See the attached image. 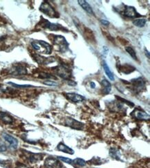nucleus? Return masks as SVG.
Returning a JSON list of instances; mask_svg holds the SVG:
<instances>
[{
    "label": "nucleus",
    "mask_w": 150,
    "mask_h": 168,
    "mask_svg": "<svg viewBox=\"0 0 150 168\" xmlns=\"http://www.w3.org/2000/svg\"><path fill=\"white\" fill-rule=\"evenodd\" d=\"M33 48L35 50L40 52V53H44V54H51L52 51V47L47 42L44 41H35L31 43Z\"/></svg>",
    "instance_id": "1"
},
{
    "label": "nucleus",
    "mask_w": 150,
    "mask_h": 168,
    "mask_svg": "<svg viewBox=\"0 0 150 168\" xmlns=\"http://www.w3.org/2000/svg\"><path fill=\"white\" fill-rule=\"evenodd\" d=\"M53 43L55 46L58 47V50L60 52H65L68 48V43L67 42L64 37L61 35H52Z\"/></svg>",
    "instance_id": "2"
},
{
    "label": "nucleus",
    "mask_w": 150,
    "mask_h": 168,
    "mask_svg": "<svg viewBox=\"0 0 150 168\" xmlns=\"http://www.w3.org/2000/svg\"><path fill=\"white\" fill-rule=\"evenodd\" d=\"M40 11L45 15H47V16L51 17V18H55V17H59L58 12L55 11V9L48 2H42L40 7Z\"/></svg>",
    "instance_id": "3"
},
{
    "label": "nucleus",
    "mask_w": 150,
    "mask_h": 168,
    "mask_svg": "<svg viewBox=\"0 0 150 168\" xmlns=\"http://www.w3.org/2000/svg\"><path fill=\"white\" fill-rule=\"evenodd\" d=\"M41 22H40V26L43 29H49L51 30H54V31H57V30H64L65 28L62 27L60 24H53V23H51L47 20L43 19L42 17Z\"/></svg>",
    "instance_id": "4"
},
{
    "label": "nucleus",
    "mask_w": 150,
    "mask_h": 168,
    "mask_svg": "<svg viewBox=\"0 0 150 168\" xmlns=\"http://www.w3.org/2000/svg\"><path fill=\"white\" fill-rule=\"evenodd\" d=\"M65 124L67 126L70 127L71 128L77 129V130H80L84 128V124L82 123L75 120L74 119L71 118V117H68V118L66 119Z\"/></svg>",
    "instance_id": "5"
},
{
    "label": "nucleus",
    "mask_w": 150,
    "mask_h": 168,
    "mask_svg": "<svg viewBox=\"0 0 150 168\" xmlns=\"http://www.w3.org/2000/svg\"><path fill=\"white\" fill-rule=\"evenodd\" d=\"M44 165L47 168H64L60 160L53 157H49L46 159Z\"/></svg>",
    "instance_id": "6"
},
{
    "label": "nucleus",
    "mask_w": 150,
    "mask_h": 168,
    "mask_svg": "<svg viewBox=\"0 0 150 168\" xmlns=\"http://www.w3.org/2000/svg\"><path fill=\"white\" fill-rule=\"evenodd\" d=\"M123 15L126 17H130V18H134V17H141V15H139L137 12L135 8L133 6H125L123 9Z\"/></svg>",
    "instance_id": "7"
},
{
    "label": "nucleus",
    "mask_w": 150,
    "mask_h": 168,
    "mask_svg": "<svg viewBox=\"0 0 150 168\" xmlns=\"http://www.w3.org/2000/svg\"><path fill=\"white\" fill-rule=\"evenodd\" d=\"M55 72L58 76L65 79H68L71 77V72L69 69L65 66H58L57 69H55Z\"/></svg>",
    "instance_id": "8"
},
{
    "label": "nucleus",
    "mask_w": 150,
    "mask_h": 168,
    "mask_svg": "<svg viewBox=\"0 0 150 168\" xmlns=\"http://www.w3.org/2000/svg\"><path fill=\"white\" fill-rule=\"evenodd\" d=\"M2 136H3V138L4 139L5 141L10 144V146H11V148L14 150L17 148V146H18V141H17V139H15V137L12 136L10 135V134L6 133H3Z\"/></svg>",
    "instance_id": "9"
},
{
    "label": "nucleus",
    "mask_w": 150,
    "mask_h": 168,
    "mask_svg": "<svg viewBox=\"0 0 150 168\" xmlns=\"http://www.w3.org/2000/svg\"><path fill=\"white\" fill-rule=\"evenodd\" d=\"M65 96L68 100L72 101L73 103L82 102L84 100H85V96L76 93H66Z\"/></svg>",
    "instance_id": "10"
},
{
    "label": "nucleus",
    "mask_w": 150,
    "mask_h": 168,
    "mask_svg": "<svg viewBox=\"0 0 150 168\" xmlns=\"http://www.w3.org/2000/svg\"><path fill=\"white\" fill-rule=\"evenodd\" d=\"M132 86L135 91H141L143 88L145 87V81L143 80L142 78H138L136 79L131 81Z\"/></svg>",
    "instance_id": "11"
},
{
    "label": "nucleus",
    "mask_w": 150,
    "mask_h": 168,
    "mask_svg": "<svg viewBox=\"0 0 150 168\" xmlns=\"http://www.w3.org/2000/svg\"><path fill=\"white\" fill-rule=\"evenodd\" d=\"M134 115H135V118L141 121H148L150 118L149 114H147L143 110H139V109H136L135 110Z\"/></svg>",
    "instance_id": "12"
},
{
    "label": "nucleus",
    "mask_w": 150,
    "mask_h": 168,
    "mask_svg": "<svg viewBox=\"0 0 150 168\" xmlns=\"http://www.w3.org/2000/svg\"><path fill=\"white\" fill-rule=\"evenodd\" d=\"M78 2L79 3V4H80V6L82 7L86 12H88L89 15H94V12L92 8H91V6L87 2L84 1V0H78Z\"/></svg>",
    "instance_id": "13"
},
{
    "label": "nucleus",
    "mask_w": 150,
    "mask_h": 168,
    "mask_svg": "<svg viewBox=\"0 0 150 168\" xmlns=\"http://www.w3.org/2000/svg\"><path fill=\"white\" fill-rule=\"evenodd\" d=\"M57 149L60 152H65V153H67V154H74V151H73V150L72 148H70L69 147L66 146L65 144H64L62 142L60 143L58 145Z\"/></svg>",
    "instance_id": "14"
},
{
    "label": "nucleus",
    "mask_w": 150,
    "mask_h": 168,
    "mask_svg": "<svg viewBox=\"0 0 150 168\" xmlns=\"http://www.w3.org/2000/svg\"><path fill=\"white\" fill-rule=\"evenodd\" d=\"M0 119L6 124H11L13 122V118L6 113L0 112Z\"/></svg>",
    "instance_id": "15"
},
{
    "label": "nucleus",
    "mask_w": 150,
    "mask_h": 168,
    "mask_svg": "<svg viewBox=\"0 0 150 168\" xmlns=\"http://www.w3.org/2000/svg\"><path fill=\"white\" fill-rule=\"evenodd\" d=\"M29 160L30 163H35L38 161H40L43 158V154H34V153H30L29 152Z\"/></svg>",
    "instance_id": "16"
},
{
    "label": "nucleus",
    "mask_w": 150,
    "mask_h": 168,
    "mask_svg": "<svg viewBox=\"0 0 150 168\" xmlns=\"http://www.w3.org/2000/svg\"><path fill=\"white\" fill-rule=\"evenodd\" d=\"M118 70L121 71L122 72H123L124 74H126V75H127L129 73H131L132 72H134V70H135V68L133 67V66H129L128 64H125L123 66H120V67L118 68Z\"/></svg>",
    "instance_id": "17"
},
{
    "label": "nucleus",
    "mask_w": 150,
    "mask_h": 168,
    "mask_svg": "<svg viewBox=\"0 0 150 168\" xmlns=\"http://www.w3.org/2000/svg\"><path fill=\"white\" fill-rule=\"evenodd\" d=\"M102 85H103L104 89L103 90V92L105 95H107V94L110 93L111 90V83L109 82L107 80H106L104 79L103 80H102Z\"/></svg>",
    "instance_id": "18"
},
{
    "label": "nucleus",
    "mask_w": 150,
    "mask_h": 168,
    "mask_svg": "<svg viewBox=\"0 0 150 168\" xmlns=\"http://www.w3.org/2000/svg\"><path fill=\"white\" fill-rule=\"evenodd\" d=\"M103 68L106 73V75H107V77L109 78V79L111 81H114V79H115V78H114V75L110 70V69H109V67L105 62H103Z\"/></svg>",
    "instance_id": "19"
},
{
    "label": "nucleus",
    "mask_w": 150,
    "mask_h": 168,
    "mask_svg": "<svg viewBox=\"0 0 150 168\" xmlns=\"http://www.w3.org/2000/svg\"><path fill=\"white\" fill-rule=\"evenodd\" d=\"M15 73L18 75H26L27 73V71L26 68L24 67V66L21 65H18L15 68Z\"/></svg>",
    "instance_id": "20"
},
{
    "label": "nucleus",
    "mask_w": 150,
    "mask_h": 168,
    "mask_svg": "<svg viewBox=\"0 0 150 168\" xmlns=\"http://www.w3.org/2000/svg\"><path fill=\"white\" fill-rule=\"evenodd\" d=\"M146 22L147 20L145 19H136L133 21V24L137 27L142 28L145 26V25L146 24Z\"/></svg>",
    "instance_id": "21"
},
{
    "label": "nucleus",
    "mask_w": 150,
    "mask_h": 168,
    "mask_svg": "<svg viewBox=\"0 0 150 168\" xmlns=\"http://www.w3.org/2000/svg\"><path fill=\"white\" fill-rule=\"evenodd\" d=\"M109 155L113 158V159H116L117 160H120V152L118 150L115 148H111L109 151Z\"/></svg>",
    "instance_id": "22"
},
{
    "label": "nucleus",
    "mask_w": 150,
    "mask_h": 168,
    "mask_svg": "<svg viewBox=\"0 0 150 168\" xmlns=\"http://www.w3.org/2000/svg\"><path fill=\"white\" fill-rule=\"evenodd\" d=\"M125 50H126V51L129 53V55H130L131 57L133 58L134 60H138L136 51L133 49V48L130 46H128V47L125 48Z\"/></svg>",
    "instance_id": "23"
},
{
    "label": "nucleus",
    "mask_w": 150,
    "mask_h": 168,
    "mask_svg": "<svg viewBox=\"0 0 150 168\" xmlns=\"http://www.w3.org/2000/svg\"><path fill=\"white\" fill-rule=\"evenodd\" d=\"M73 163H74L75 164L78 165H79V166H81V167L85 166L86 164V163L85 160H83L82 159H80V158H77V159H74L73 161Z\"/></svg>",
    "instance_id": "24"
},
{
    "label": "nucleus",
    "mask_w": 150,
    "mask_h": 168,
    "mask_svg": "<svg viewBox=\"0 0 150 168\" xmlns=\"http://www.w3.org/2000/svg\"><path fill=\"white\" fill-rule=\"evenodd\" d=\"M58 159L60 160V161H62L63 162L66 163L68 164H72L73 163V160L71 159H68V158L63 157V156H58Z\"/></svg>",
    "instance_id": "25"
},
{
    "label": "nucleus",
    "mask_w": 150,
    "mask_h": 168,
    "mask_svg": "<svg viewBox=\"0 0 150 168\" xmlns=\"http://www.w3.org/2000/svg\"><path fill=\"white\" fill-rule=\"evenodd\" d=\"M9 84H11L12 86H14L15 88H33V86L30 85H17L16 83H12V82H9Z\"/></svg>",
    "instance_id": "26"
},
{
    "label": "nucleus",
    "mask_w": 150,
    "mask_h": 168,
    "mask_svg": "<svg viewBox=\"0 0 150 168\" xmlns=\"http://www.w3.org/2000/svg\"><path fill=\"white\" fill-rule=\"evenodd\" d=\"M40 78H42V79H47V78H55L53 76L49 75V74L48 73H45V72H42L40 74V76H39Z\"/></svg>",
    "instance_id": "27"
},
{
    "label": "nucleus",
    "mask_w": 150,
    "mask_h": 168,
    "mask_svg": "<svg viewBox=\"0 0 150 168\" xmlns=\"http://www.w3.org/2000/svg\"><path fill=\"white\" fill-rule=\"evenodd\" d=\"M43 83H44V85L49 86H55H55H58V83L52 81H44Z\"/></svg>",
    "instance_id": "28"
},
{
    "label": "nucleus",
    "mask_w": 150,
    "mask_h": 168,
    "mask_svg": "<svg viewBox=\"0 0 150 168\" xmlns=\"http://www.w3.org/2000/svg\"><path fill=\"white\" fill-rule=\"evenodd\" d=\"M7 150V147L6 145L3 143L2 142H0V152H6Z\"/></svg>",
    "instance_id": "29"
},
{
    "label": "nucleus",
    "mask_w": 150,
    "mask_h": 168,
    "mask_svg": "<svg viewBox=\"0 0 150 168\" xmlns=\"http://www.w3.org/2000/svg\"><path fill=\"white\" fill-rule=\"evenodd\" d=\"M100 22L102 24L104 25V26H109V22L106 21V20H105V19H101Z\"/></svg>",
    "instance_id": "30"
},
{
    "label": "nucleus",
    "mask_w": 150,
    "mask_h": 168,
    "mask_svg": "<svg viewBox=\"0 0 150 168\" xmlns=\"http://www.w3.org/2000/svg\"><path fill=\"white\" fill-rule=\"evenodd\" d=\"M15 168H28L26 165H24V164H21V163H19L17 165V166L15 167Z\"/></svg>",
    "instance_id": "31"
},
{
    "label": "nucleus",
    "mask_w": 150,
    "mask_h": 168,
    "mask_svg": "<svg viewBox=\"0 0 150 168\" xmlns=\"http://www.w3.org/2000/svg\"><path fill=\"white\" fill-rule=\"evenodd\" d=\"M145 52L146 56L147 55V58H149V53L148 51H147V50L146 49V48H145Z\"/></svg>",
    "instance_id": "32"
},
{
    "label": "nucleus",
    "mask_w": 150,
    "mask_h": 168,
    "mask_svg": "<svg viewBox=\"0 0 150 168\" xmlns=\"http://www.w3.org/2000/svg\"><path fill=\"white\" fill-rule=\"evenodd\" d=\"M91 87L92 88H96V84L93 82H91Z\"/></svg>",
    "instance_id": "33"
}]
</instances>
